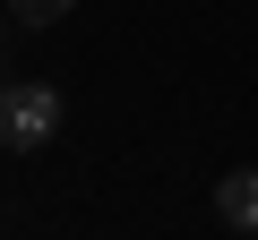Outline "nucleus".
I'll return each instance as SVG.
<instances>
[{
	"instance_id": "nucleus-4",
	"label": "nucleus",
	"mask_w": 258,
	"mask_h": 240,
	"mask_svg": "<svg viewBox=\"0 0 258 240\" xmlns=\"http://www.w3.org/2000/svg\"><path fill=\"white\" fill-rule=\"evenodd\" d=\"M0 52H9V9H0Z\"/></svg>"
},
{
	"instance_id": "nucleus-1",
	"label": "nucleus",
	"mask_w": 258,
	"mask_h": 240,
	"mask_svg": "<svg viewBox=\"0 0 258 240\" xmlns=\"http://www.w3.org/2000/svg\"><path fill=\"white\" fill-rule=\"evenodd\" d=\"M60 86H43V77H9L0 86V146L9 155H35V146H52L60 138Z\"/></svg>"
},
{
	"instance_id": "nucleus-3",
	"label": "nucleus",
	"mask_w": 258,
	"mask_h": 240,
	"mask_svg": "<svg viewBox=\"0 0 258 240\" xmlns=\"http://www.w3.org/2000/svg\"><path fill=\"white\" fill-rule=\"evenodd\" d=\"M69 9H78V0H9V18H18V26H60Z\"/></svg>"
},
{
	"instance_id": "nucleus-2",
	"label": "nucleus",
	"mask_w": 258,
	"mask_h": 240,
	"mask_svg": "<svg viewBox=\"0 0 258 240\" xmlns=\"http://www.w3.org/2000/svg\"><path fill=\"white\" fill-rule=\"evenodd\" d=\"M215 214H224V231H258V172H224L215 180Z\"/></svg>"
}]
</instances>
